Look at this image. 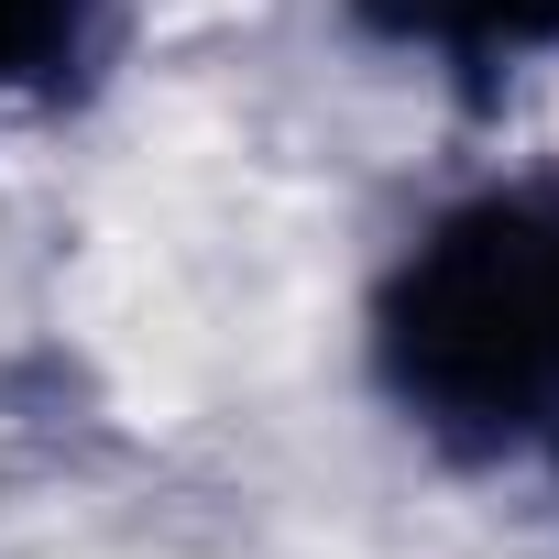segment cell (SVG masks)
Returning a JSON list of instances; mask_svg holds the SVG:
<instances>
[{
  "label": "cell",
  "instance_id": "cell-1",
  "mask_svg": "<svg viewBox=\"0 0 559 559\" xmlns=\"http://www.w3.org/2000/svg\"><path fill=\"white\" fill-rule=\"evenodd\" d=\"M362 384L439 472H559V165L439 187L362 286Z\"/></svg>",
  "mask_w": 559,
  "mask_h": 559
},
{
  "label": "cell",
  "instance_id": "cell-2",
  "mask_svg": "<svg viewBox=\"0 0 559 559\" xmlns=\"http://www.w3.org/2000/svg\"><path fill=\"white\" fill-rule=\"evenodd\" d=\"M341 23L406 78H439L472 99L559 67V0H341Z\"/></svg>",
  "mask_w": 559,
  "mask_h": 559
},
{
  "label": "cell",
  "instance_id": "cell-3",
  "mask_svg": "<svg viewBox=\"0 0 559 559\" xmlns=\"http://www.w3.org/2000/svg\"><path fill=\"white\" fill-rule=\"evenodd\" d=\"M99 34H110V0H0V121L67 99Z\"/></svg>",
  "mask_w": 559,
  "mask_h": 559
}]
</instances>
